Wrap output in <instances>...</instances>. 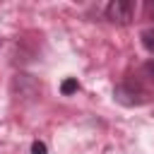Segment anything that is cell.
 Returning a JSON list of instances; mask_svg holds the SVG:
<instances>
[{"label": "cell", "instance_id": "cell-8", "mask_svg": "<svg viewBox=\"0 0 154 154\" xmlns=\"http://www.w3.org/2000/svg\"><path fill=\"white\" fill-rule=\"evenodd\" d=\"M147 14L154 19V2H147Z\"/></svg>", "mask_w": 154, "mask_h": 154}, {"label": "cell", "instance_id": "cell-4", "mask_svg": "<svg viewBox=\"0 0 154 154\" xmlns=\"http://www.w3.org/2000/svg\"><path fill=\"white\" fill-rule=\"evenodd\" d=\"M140 41H142V48H144L147 53H152V55H154V26H147V29H142V34H140Z\"/></svg>", "mask_w": 154, "mask_h": 154}, {"label": "cell", "instance_id": "cell-5", "mask_svg": "<svg viewBox=\"0 0 154 154\" xmlns=\"http://www.w3.org/2000/svg\"><path fill=\"white\" fill-rule=\"evenodd\" d=\"M75 91H79V82H77L75 77H67V79L60 84V94H63V96H70V94H75Z\"/></svg>", "mask_w": 154, "mask_h": 154}, {"label": "cell", "instance_id": "cell-1", "mask_svg": "<svg viewBox=\"0 0 154 154\" xmlns=\"http://www.w3.org/2000/svg\"><path fill=\"white\" fill-rule=\"evenodd\" d=\"M113 96L123 106H140V103L147 101V91H144V87H142L140 79H125V82H120L113 89Z\"/></svg>", "mask_w": 154, "mask_h": 154}, {"label": "cell", "instance_id": "cell-3", "mask_svg": "<svg viewBox=\"0 0 154 154\" xmlns=\"http://www.w3.org/2000/svg\"><path fill=\"white\" fill-rule=\"evenodd\" d=\"M38 91H41V84H38L36 77L24 75V72H19V75L12 77V94H14L17 99H31V96H36Z\"/></svg>", "mask_w": 154, "mask_h": 154}, {"label": "cell", "instance_id": "cell-2", "mask_svg": "<svg viewBox=\"0 0 154 154\" xmlns=\"http://www.w3.org/2000/svg\"><path fill=\"white\" fill-rule=\"evenodd\" d=\"M103 14H106V19L111 24L125 26V24H130L135 19V2L132 0H113V2L106 5Z\"/></svg>", "mask_w": 154, "mask_h": 154}, {"label": "cell", "instance_id": "cell-7", "mask_svg": "<svg viewBox=\"0 0 154 154\" xmlns=\"http://www.w3.org/2000/svg\"><path fill=\"white\" fill-rule=\"evenodd\" d=\"M31 154H48V147H46V142H41V140H34V142H31Z\"/></svg>", "mask_w": 154, "mask_h": 154}, {"label": "cell", "instance_id": "cell-6", "mask_svg": "<svg viewBox=\"0 0 154 154\" xmlns=\"http://www.w3.org/2000/svg\"><path fill=\"white\" fill-rule=\"evenodd\" d=\"M140 77H144V79L154 82V60H149V63H144V65H142V70H140Z\"/></svg>", "mask_w": 154, "mask_h": 154}]
</instances>
